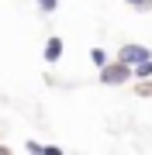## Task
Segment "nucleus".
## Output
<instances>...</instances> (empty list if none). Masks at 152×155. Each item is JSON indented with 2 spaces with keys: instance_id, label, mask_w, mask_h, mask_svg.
<instances>
[{
  "instance_id": "nucleus-3",
  "label": "nucleus",
  "mask_w": 152,
  "mask_h": 155,
  "mask_svg": "<svg viewBox=\"0 0 152 155\" xmlns=\"http://www.w3.org/2000/svg\"><path fill=\"white\" fill-rule=\"evenodd\" d=\"M62 48H66V41H62L59 35H52V38L45 41V52H42L45 62H59V59H62Z\"/></svg>"
},
{
  "instance_id": "nucleus-2",
  "label": "nucleus",
  "mask_w": 152,
  "mask_h": 155,
  "mask_svg": "<svg viewBox=\"0 0 152 155\" xmlns=\"http://www.w3.org/2000/svg\"><path fill=\"white\" fill-rule=\"evenodd\" d=\"M118 59L128 62V66H138V62L152 59V48H149V45H138V41H128V45H121V48H118Z\"/></svg>"
},
{
  "instance_id": "nucleus-5",
  "label": "nucleus",
  "mask_w": 152,
  "mask_h": 155,
  "mask_svg": "<svg viewBox=\"0 0 152 155\" xmlns=\"http://www.w3.org/2000/svg\"><path fill=\"white\" fill-rule=\"evenodd\" d=\"M135 97H142V100H152V79H138Z\"/></svg>"
},
{
  "instance_id": "nucleus-9",
  "label": "nucleus",
  "mask_w": 152,
  "mask_h": 155,
  "mask_svg": "<svg viewBox=\"0 0 152 155\" xmlns=\"http://www.w3.org/2000/svg\"><path fill=\"white\" fill-rule=\"evenodd\" d=\"M24 148H28V152H38V155H45V145H38V141H24Z\"/></svg>"
},
{
  "instance_id": "nucleus-7",
  "label": "nucleus",
  "mask_w": 152,
  "mask_h": 155,
  "mask_svg": "<svg viewBox=\"0 0 152 155\" xmlns=\"http://www.w3.org/2000/svg\"><path fill=\"white\" fill-rule=\"evenodd\" d=\"M35 4H38V11H42V14H52V11L59 7V0H35Z\"/></svg>"
},
{
  "instance_id": "nucleus-1",
  "label": "nucleus",
  "mask_w": 152,
  "mask_h": 155,
  "mask_svg": "<svg viewBox=\"0 0 152 155\" xmlns=\"http://www.w3.org/2000/svg\"><path fill=\"white\" fill-rule=\"evenodd\" d=\"M97 72H100V83L104 86H124L128 79H135V69H131L128 62H121V59H107Z\"/></svg>"
},
{
  "instance_id": "nucleus-6",
  "label": "nucleus",
  "mask_w": 152,
  "mask_h": 155,
  "mask_svg": "<svg viewBox=\"0 0 152 155\" xmlns=\"http://www.w3.org/2000/svg\"><path fill=\"white\" fill-rule=\"evenodd\" d=\"M90 62H93L97 69H100L104 62H107V52H104V48H90Z\"/></svg>"
},
{
  "instance_id": "nucleus-4",
  "label": "nucleus",
  "mask_w": 152,
  "mask_h": 155,
  "mask_svg": "<svg viewBox=\"0 0 152 155\" xmlns=\"http://www.w3.org/2000/svg\"><path fill=\"white\" fill-rule=\"evenodd\" d=\"M131 69H135V79H152V59L138 62V66H131Z\"/></svg>"
},
{
  "instance_id": "nucleus-8",
  "label": "nucleus",
  "mask_w": 152,
  "mask_h": 155,
  "mask_svg": "<svg viewBox=\"0 0 152 155\" xmlns=\"http://www.w3.org/2000/svg\"><path fill=\"white\" fill-rule=\"evenodd\" d=\"M124 4H131L135 11H152V0H124Z\"/></svg>"
}]
</instances>
